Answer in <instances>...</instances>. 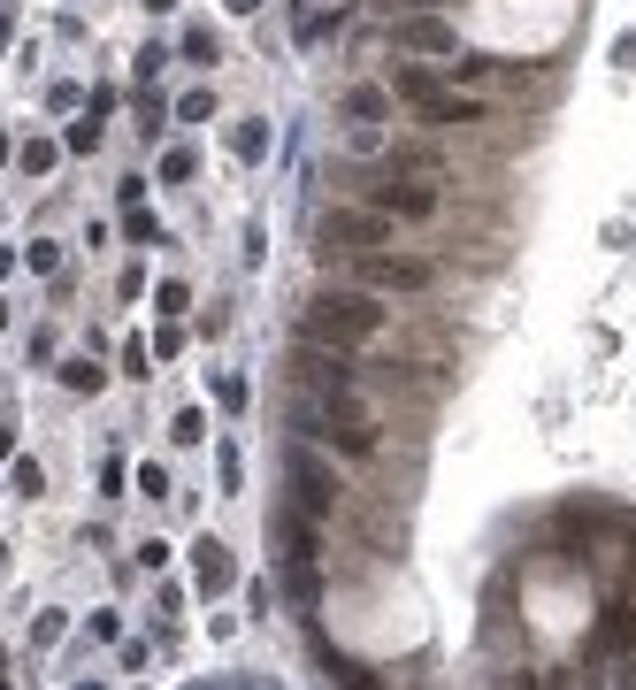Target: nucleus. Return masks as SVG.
I'll list each match as a JSON object with an SVG mask.
<instances>
[{"label":"nucleus","mask_w":636,"mask_h":690,"mask_svg":"<svg viewBox=\"0 0 636 690\" xmlns=\"http://www.w3.org/2000/svg\"><path fill=\"white\" fill-rule=\"evenodd\" d=\"M384 323H391V308L376 300V292H360V284H337V292H315L308 308H300V338L315 345H368L384 338Z\"/></svg>","instance_id":"nucleus-1"},{"label":"nucleus","mask_w":636,"mask_h":690,"mask_svg":"<svg viewBox=\"0 0 636 690\" xmlns=\"http://www.w3.org/2000/svg\"><path fill=\"white\" fill-rule=\"evenodd\" d=\"M292 430H308V438L337 445V453H353V461H368V453H376V422L360 414V399H353V391H308V399L292 407Z\"/></svg>","instance_id":"nucleus-2"},{"label":"nucleus","mask_w":636,"mask_h":690,"mask_svg":"<svg viewBox=\"0 0 636 690\" xmlns=\"http://www.w3.org/2000/svg\"><path fill=\"white\" fill-rule=\"evenodd\" d=\"M376 246H391V215L384 207H322L315 215L322 261H353V254H376Z\"/></svg>","instance_id":"nucleus-3"},{"label":"nucleus","mask_w":636,"mask_h":690,"mask_svg":"<svg viewBox=\"0 0 636 690\" xmlns=\"http://www.w3.org/2000/svg\"><path fill=\"white\" fill-rule=\"evenodd\" d=\"M430 277H438V269H430L422 254H391V246L345 261V284H360V292H430Z\"/></svg>","instance_id":"nucleus-4"},{"label":"nucleus","mask_w":636,"mask_h":690,"mask_svg":"<svg viewBox=\"0 0 636 690\" xmlns=\"http://www.w3.org/2000/svg\"><path fill=\"white\" fill-rule=\"evenodd\" d=\"M292 376H300L308 391H353V384H360V360H353L345 345L300 338V345H292Z\"/></svg>","instance_id":"nucleus-5"},{"label":"nucleus","mask_w":636,"mask_h":690,"mask_svg":"<svg viewBox=\"0 0 636 690\" xmlns=\"http://www.w3.org/2000/svg\"><path fill=\"white\" fill-rule=\"evenodd\" d=\"M284 484H292V507H308V515H330V507H337V476L322 468L308 445L284 453Z\"/></svg>","instance_id":"nucleus-6"},{"label":"nucleus","mask_w":636,"mask_h":690,"mask_svg":"<svg viewBox=\"0 0 636 690\" xmlns=\"http://www.w3.org/2000/svg\"><path fill=\"white\" fill-rule=\"evenodd\" d=\"M269 537H277V560H322V552H330L322 515H308V507H277V515H269Z\"/></svg>","instance_id":"nucleus-7"},{"label":"nucleus","mask_w":636,"mask_h":690,"mask_svg":"<svg viewBox=\"0 0 636 690\" xmlns=\"http://www.w3.org/2000/svg\"><path fill=\"white\" fill-rule=\"evenodd\" d=\"M368 207H384V215H407V223H422V215H438V184H414V176H384V184H368Z\"/></svg>","instance_id":"nucleus-8"},{"label":"nucleus","mask_w":636,"mask_h":690,"mask_svg":"<svg viewBox=\"0 0 636 690\" xmlns=\"http://www.w3.org/2000/svg\"><path fill=\"white\" fill-rule=\"evenodd\" d=\"M629 653H636V606H606V622L591 629V668L629 660Z\"/></svg>","instance_id":"nucleus-9"},{"label":"nucleus","mask_w":636,"mask_h":690,"mask_svg":"<svg viewBox=\"0 0 636 690\" xmlns=\"http://www.w3.org/2000/svg\"><path fill=\"white\" fill-rule=\"evenodd\" d=\"M192 575H200V591H207V599H215V591H230V575H238L230 545H223V537H200V545H192Z\"/></svg>","instance_id":"nucleus-10"},{"label":"nucleus","mask_w":636,"mask_h":690,"mask_svg":"<svg viewBox=\"0 0 636 690\" xmlns=\"http://www.w3.org/2000/svg\"><path fill=\"white\" fill-rule=\"evenodd\" d=\"M399 46H414V54H461L453 23H438V15H407L399 23Z\"/></svg>","instance_id":"nucleus-11"},{"label":"nucleus","mask_w":636,"mask_h":690,"mask_svg":"<svg viewBox=\"0 0 636 690\" xmlns=\"http://www.w3.org/2000/svg\"><path fill=\"white\" fill-rule=\"evenodd\" d=\"M438 93H445V77H438V69H422V62H407V69L391 77V100H407V108H430Z\"/></svg>","instance_id":"nucleus-12"},{"label":"nucleus","mask_w":636,"mask_h":690,"mask_svg":"<svg viewBox=\"0 0 636 690\" xmlns=\"http://www.w3.org/2000/svg\"><path fill=\"white\" fill-rule=\"evenodd\" d=\"M422 116H430V123H445V131H453V123H483V100H476V93H438V100H430V108H422Z\"/></svg>","instance_id":"nucleus-13"},{"label":"nucleus","mask_w":636,"mask_h":690,"mask_svg":"<svg viewBox=\"0 0 636 690\" xmlns=\"http://www.w3.org/2000/svg\"><path fill=\"white\" fill-rule=\"evenodd\" d=\"M284 591H292V606H315V599H322L315 560H284Z\"/></svg>","instance_id":"nucleus-14"},{"label":"nucleus","mask_w":636,"mask_h":690,"mask_svg":"<svg viewBox=\"0 0 636 690\" xmlns=\"http://www.w3.org/2000/svg\"><path fill=\"white\" fill-rule=\"evenodd\" d=\"M384 100H391V93H376V85H353V93H345V116H353V123H376V116H384Z\"/></svg>","instance_id":"nucleus-15"},{"label":"nucleus","mask_w":636,"mask_h":690,"mask_svg":"<svg viewBox=\"0 0 636 690\" xmlns=\"http://www.w3.org/2000/svg\"><path fill=\"white\" fill-rule=\"evenodd\" d=\"M100 376H108V368H100L93 353H77V360H62V384H69V391H100Z\"/></svg>","instance_id":"nucleus-16"},{"label":"nucleus","mask_w":636,"mask_h":690,"mask_svg":"<svg viewBox=\"0 0 636 690\" xmlns=\"http://www.w3.org/2000/svg\"><path fill=\"white\" fill-rule=\"evenodd\" d=\"M230 147H238L246 162H261V154H269V123H238V131H230Z\"/></svg>","instance_id":"nucleus-17"},{"label":"nucleus","mask_w":636,"mask_h":690,"mask_svg":"<svg viewBox=\"0 0 636 690\" xmlns=\"http://www.w3.org/2000/svg\"><path fill=\"white\" fill-rule=\"evenodd\" d=\"M62 629H69V622H62L54 606H39V614H31V645H39V653H46V645H62Z\"/></svg>","instance_id":"nucleus-18"},{"label":"nucleus","mask_w":636,"mask_h":690,"mask_svg":"<svg viewBox=\"0 0 636 690\" xmlns=\"http://www.w3.org/2000/svg\"><path fill=\"white\" fill-rule=\"evenodd\" d=\"M215 407H223V414H246V384L223 376V368H215Z\"/></svg>","instance_id":"nucleus-19"},{"label":"nucleus","mask_w":636,"mask_h":690,"mask_svg":"<svg viewBox=\"0 0 636 690\" xmlns=\"http://www.w3.org/2000/svg\"><path fill=\"white\" fill-rule=\"evenodd\" d=\"M169 438H176V445H200V438H207V414H200V407H184V414L169 422Z\"/></svg>","instance_id":"nucleus-20"},{"label":"nucleus","mask_w":636,"mask_h":690,"mask_svg":"<svg viewBox=\"0 0 636 690\" xmlns=\"http://www.w3.org/2000/svg\"><path fill=\"white\" fill-rule=\"evenodd\" d=\"M123 376H154V338H131V345H123Z\"/></svg>","instance_id":"nucleus-21"},{"label":"nucleus","mask_w":636,"mask_h":690,"mask_svg":"<svg viewBox=\"0 0 636 690\" xmlns=\"http://www.w3.org/2000/svg\"><path fill=\"white\" fill-rule=\"evenodd\" d=\"M69 154H93L100 147V116H85V123H69V139H62Z\"/></svg>","instance_id":"nucleus-22"},{"label":"nucleus","mask_w":636,"mask_h":690,"mask_svg":"<svg viewBox=\"0 0 636 690\" xmlns=\"http://www.w3.org/2000/svg\"><path fill=\"white\" fill-rule=\"evenodd\" d=\"M15 162H23V170H31V176H46V170H54V147H46V139H31V147H23Z\"/></svg>","instance_id":"nucleus-23"},{"label":"nucleus","mask_w":636,"mask_h":690,"mask_svg":"<svg viewBox=\"0 0 636 690\" xmlns=\"http://www.w3.org/2000/svg\"><path fill=\"white\" fill-rule=\"evenodd\" d=\"M123 230H131L139 246H154V238H161V223H154V215H147V207H131V215H123Z\"/></svg>","instance_id":"nucleus-24"},{"label":"nucleus","mask_w":636,"mask_h":690,"mask_svg":"<svg viewBox=\"0 0 636 690\" xmlns=\"http://www.w3.org/2000/svg\"><path fill=\"white\" fill-rule=\"evenodd\" d=\"M154 308H161V315H184V308H192V292H184V284L169 277V284H161V292H154Z\"/></svg>","instance_id":"nucleus-25"},{"label":"nucleus","mask_w":636,"mask_h":690,"mask_svg":"<svg viewBox=\"0 0 636 690\" xmlns=\"http://www.w3.org/2000/svg\"><path fill=\"white\" fill-rule=\"evenodd\" d=\"M176 116H184V123H207V116H215V100H207V93H184V100H176Z\"/></svg>","instance_id":"nucleus-26"},{"label":"nucleus","mask_w":636,"mask_h":690,"mask_svg":"<svg viewBox=\"0 0 636 690\" xmlns=\"http://www.w3.org/2000/svg\"><path fill=\"white\" fill-rule=\"evenodd\" d=\"M161 176H169V184H184V176H192V154H184V147H169V154H161Z\"/></svg>","instance_id":"nucleus-27"},{"label":"nucleus","mask_w":636,"mask_h":690,"mask_svg":"<svg viewBox=\"0 0 636 690\" xmlns=\"http://www.w3.org/2000/svg\"><path fill=\"white\" fill-rule=\"evenodd\" d=\"M54 261H62V254H54V246H46V238H39V246H23V269H39V277H46V269H54Z\"/></svg>","instance_id":"nucleus-28"},{"label":"nucleus","mask_w":636,"mask_h":690,"mask_svg":"<svg viewBox=\"0 0 636 690\" xmlns=\"http://www.w3.org/2000/svg\"><path fill=\"white\" fill-rule=\"evenodd\" d=\"M15 492H31V499L46 492V476H39V461H15Z\"/></svg>","instance_id":"nucleus-29"},{"label":"nucleus","mask_w":636,"mask_h":690,"mask_svg":"<svg viewBox=\"0 0 636 690\" xmlns=\"http://www.w3.org/2000/svg\"><path fill=\"white\" fill-rule=\"evenodd\" d=\"M176 345H184V331H176V323H161V331H154V360H169Z\"/></svg>","instance_id":"nucleus-30"},{"label":"nucleus","mask_w":636,"mask_h":690,"mask_svg":"<svg viewBox=\"0 0 636 690\" xmlns=\"http://www.w3.org/2000/svg\"><path fill=\"white\" fill-rule=\"evenodd\" d=\"M254 8H261V0H230V15H254Z\"/></svg>","instance_id":"nucleus-31"},{"label":"nucleus","mask_w":636,"mask_h":690,"mask_svg":"<svg viewBox=\"0 0 636 690\" xmlns=\"http://www.w3.org/2000/svg\"><path fill=\"white\" fill-rule=\"evenodd\" d=\"M8 453H15V430H0V461H8Z\"/></svg>","instance_id":"nucleus-32"},{"label":"nucleus","mask_w":636,"mask_h":690,"mask_svg":"<svg viewBox=\"0 0 636 690\" xmlns=\"http://www.w3.org/2000/svg\"><path fill=\"white\" fill-rule=\"evenodd\" d=\"M545 690H575V676H552V683H545Z\"/></svg>","instance_id":"nucleus-33"},{"label":"nucleus","mask_w":636,"mask_h":690,"mask_svg":"<svg viewBox=\"0 0 636 690\" xmlns=\"http://www.w3.org/2000/svg\"><path fill=\"white\" fill-rule=\"evenodd\" d=\"M147 8H154V15H169V8H176V0H147Z\"/></svg>","instance_id":"nucleus-34"},{"label":"nucleus","mask_w":636,"mask_h":690,"mask_svg":"<svg viewBox=\"0 0 636 690\" xmlns=\"http://www.w3.org/2000/svg\"><path fill=\"white\" fill-rule=\"evenodd\" d=\"M514 690H537V676H529V683H514Z\"/></svg>","instance_id":"nucleus-35"},{"label":"nucleus","mask_w":636,"mask_h":690,"mask_svg":"<svg viewBox=\"0 0 636 690\" xmlns=\"http://www.w3.org/2000/svg\"><path fill=\"white\" fill-rule=\"evenodd\" d=\"M0 568H8V545H0Z\"/></svg>","instance_id":"nucleus-36"}]
</instances>
